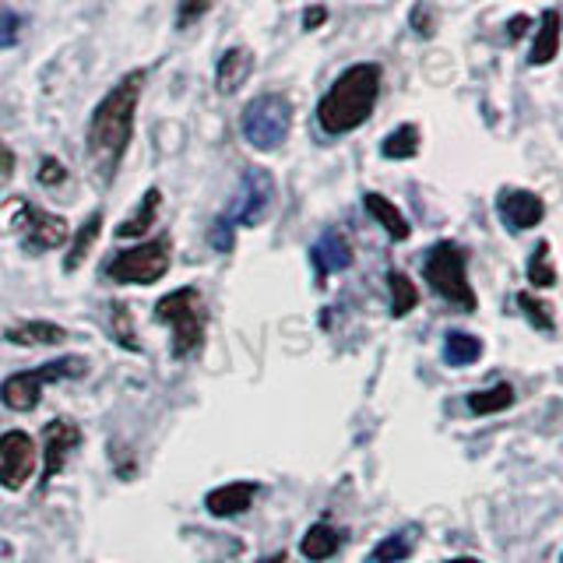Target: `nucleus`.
<instances>
[{
	"label": "nucleus",
	"instance_id": "f257e3e1",
	"mask_svg": "<svg viewBox=\"0 0 563 563\" xmlns=\"http://www.w3.org/2000/svg\"><path fill=\"white\" fill-rule=\"evenodd\" d=\"M145 70H131L123 75L110 92L102 96L96 106L92 120H88V134H85V148H88V163H92L96 176L102 184H110L123 155L131 148L134 137V113H137V99L145 92Z\"/></svg>",
	"mask_w": 563,
	"mask_h": 563
},
{
	"label": "nucleus",
	"instance_id": "f03ea898",
	"mask_svg": "<svg viewBox=\"0 0 563 563\" xmlns=\"http://www.w3.org/2000/svg\"><path fill=\"white\" fill-rule=\"evenodd\" d=\"M377 96H380V67L369 60L352 64L331 81V88L317 102V123H321L324 134L334 137L356 131L374 113Z\"/></svg>",
	"mask_w": 563,
	"mask_h": 563
},
{
	"label": "nucleus",
	"instance_id": "7ed1b4c3",
	"mask_svg": "<svg viewBox=\"0 0 563 563\" xmlns=\"http://www.w3.org/2000/svg\"><path fill=\"white\" fill-rule=\"evenodd\" d=\"M155 321L173 331V356L187 360L205 345V299L194 286L173 289L155 303Z\"/></svg>",
	"mask_w": 563,
	"mask_h": 563
},
{
	"label": "nucleus",
	"instance_id": "20e7f679",
	"mask_svg": "<svg viewBox=\"0 0 563 563\" xmlns=\"http://www.w3.org/2000/svg\"><path fill=\"white\" fill-rule=\"evenodd\" d=\"M422 275H427L430 289L440 299H448L451 307L465 310V313H472L475 307H479L475 303L472 282H468V257L457 243H451V240L433 243L427 261H422Z\"/></svg>",
	"mask_w": 563,
	"mask_h": 563
},
{
	"label": "nucleus",
	"instance_id": "39448f33",
	"mask_svg": "<svg viewBox=\"0 0 563 563\" xmlns=\"http://www.w3.org/2000/svg\"><path fill=\"white\" fill-rule=\"evenodd\" d=\"M243 137L251 141V148L257 152H275L286 145L289 128H292V106L282 92H264L254 96L251 102L243 106L240 117Z\"/></svg>",
	"mask_w": 563,
	"mask_h": 563
},
{
	"label": "nucleus",
	"instance_id": "423d86ee",
	"mask_svg": "<svg viewBox=\"0 0 563 563\" xmlns=\"http://www.w3.org/2000/svg\"><path fill=\"white\" fill-rule=\"evenodd\" d=\"M85 369H88V363L78 356H64V360H53L46 366L22 369V374H11L4 384H0V401H4L11 412H32L43 398V387L57 384V380L81 377Z\"/></svg>",
	"mask_w": 563,
	"mask_h": 563
},
{
	"label": "nucleus",
	"instance_id": "0eeeda50",
	"mask_svg": "<svg viewBox=\"0 0 563 563\" xmlns=\"http://www.w3.org/2000/svg\"><path fill=\"white\" fill-rule=\"evenodd\" d=\"M173 264V240L169 236H155L131 246V251L113 254V261L106 264V275L117 286H152L158 282Z\"/></svg>",
	"mask_w": 563,
	"mask_h": 563
},
{
	"label": "nucleus",
	"instance_id": "6e6552de",
	"mask_svg": "<svg viewBox=\"0 0 563 563\" xmlns=\"http://www.w3.org/2000/svg\"><path fill=\"white\" fill-rule=\"evenodd\" d=\"M8 211H11V229L22 236L25 254L57 251V246H64L70 240V225L60 216H53V211L35 208L29 198L8 201Z\"/></svg>",
	"mask_w": 563,
	"mask_h": 563
},
{
	"label": "nucleus",
	"instance_id": "1a4fd4ad",
	"mask_svg": "<svg viewBox=\"0 0 563 563\" xmlns=\"http://www.w3.org/2000/svg\"><path fill=\"white\" fill-rule=\"evenodd\" d=\"M272 201H275V180H272V173L251 166V169L243 173L240 194L233 198V205H229V211H225L222 219L233 225V229L236 225H261L264 219H268Z\"/></svg>",
	"mask_w": 563,
	"mask_h": 563
},
{
	"label": "nucleus",
	"instance_id": "9d476101",
	"mask_svg": "<svg viewBox=\"0 0 563 563\" xmlns=\"http://www.w3.org/2000/svg\"><path fill=\"white\" fill-rule=\"evenodd\" d=\"M35 475V440L25 430H8L0 437V486L18 493Z\"/></svg>",
	"mask_w": 563,
	"mask_h": 563
},
{
	"label": "nucleus",
	"instance_id": "9b49d317",
	"mask_svg": "<svg viewBox=\"0 0 563 563\" xmlns=\"http://www.w3.org/2000/svg\"><path fill=\"white\" fill-rule=\"evenodd\" d=\"M81 430L67 419H49L43 427V489L57 479L60 468L67 465V457L78 451Z\"/></svg>",
	"mask_w": 563,
	"mask_h": 563
},
{
	"label": "nucleus",
	"instance_id": "f8f14e48",
	"mask_svg": "<svg viewBox=\"0 0 563 563\" xmlns=\"http://www.w3.org/2000/svg\"><path fill=\"white\" fill-rule=\"evenodd\" d=\"M497 211H500V219L510 225V229H536L542 219H545V205L539 194L532 190H518V187H510V190H500V198H497Z\"/></svg>",
	"mask_w": 563,
	"mask_h": 563
},
{
	"label": "nucleus",
	"instance_id": "ddd939ff",
	"mask_svg": "<svg viewBox=\"0 0 563 563\" xmlns=\"http://www.w3.org/2000/svg\"><path fill=\"white\" fill-rule=\"evenodd\" d=\"M251 75H254V49H246V46L225 49L216 64V92L236 96L240 88L251 81Z\"/></svg>",
	"mask_w": 563,
	"mask_h": 563
},
{
	"label": "nucleus",
	"instance_id": "4468645a",
	"mask_svg": "<svg viewBox=\"0 0 563 563\" xmlns=\"http://www.w3.org/2000/svg\"><path fill=\"white\" fill-rule=\"evenodd\" d=\"M257 493H261V486L251 483V479H246V483H225V486L208 493L205 510H208V515H216V518H236L254 504Z\"/></svg>",
	"mask_w": 563,
	"mask_h": 563
},
{
	"label": "nucleus",
	"instance_id": "2eb2a0df",
	"mask_svg": "<svg viewBox=\"0 0 563 563\" xmlns=\"http://www.w3.org/2000/svg\"><path fill=\"white\" fill-rule=\"evenodd\" d=\"M310 261H313V268H317V275H321V278L339 275V272H345L349 264H352V246H349V240L339 233V229H328V233L313 243Z\"/></svg>",
	"mask_w": 563,
	"mask_h": 563
},
{
	"label": "nucleus",
	"instance_id": "dca6fc26",
	"mask_svg": "<svg viewBox=\"0 0 563 563\" xmlns=\"http://www.w3.org/2000/svg\"><path fill=\"white\" fill-rule=\"evenodd\" d=\"M560 35H563V18L556 8L542 11L539 18V29H536V40H532V53H528V64L532 67H545L556 60L560 53Z\"/></svg>",
	"mask_w": 563,
	"mask_h": 563
},
{
	"label": "nucleus",
	"instance_id": "f3484780",
	"mask_svg": "<svg viewBox=\"0 0 563 563\" xmlns=\"http://www.w3.org/2000/svg\"><path fill=\"white\" fill-rule=\"evenodd\" d=\"M4 339L22 349H43V345H64L67 331L53 321H18L4 331Z\"/></svg>",
	"mask_w": 563,
	"mask_h": 563
},
{
	"label": "nucleus",
	"instance_id": "a211bd4d",
	"mask_svg": "<svg viewBox=\"0 0 563 563\" xmlns=\"http://www.w3.org/2000/svg\"><path fill=\"white\" fill-rule=\"evenodd\" d=\"M363 205H366L369 216H374V222L384 225V233L391 236L395 243H405V240L412 236L409 219H405L401 211H398V205H395V201H387L384 194H374V190H369L366 198H363Z\"/></svg>",
	"mask_w": 563,
	"mask_h": 563
},
{
	"label": "nucleus",
	"instance_id": "6ab92c4d",
	"mask_svg": "<svg viewBox=\"0 0 563 563\" xmlns=\"http://www.w3.org/2000/svg\"><path fill=\"white\" fill-rule=\"evenodd\" d=\"M339 550H342V532H339V528H334L331 521H313V525L307 528L303 542H299V553H303L307 560H313V563H321V560L334 556Z\"/></svg>",
	"mask_w": 563,
	"mask_h": 563
},
{
	"label": "nucleus",
	"instance_id": "aec40b11",
	"mask_svg": "<svg viewBox=\"0 0 563 563\" xmlns=\"http://www.w3.org/2000/svg\"><path fill=\"white\" fill-rule=\"evenodd\" d=\"M158 205H163V190H158V187H148L134 216H131V219H123V222L117 225V236H120V240H137V236L152 233L155 216H158Z\"/></svg>",
	"mask_w": 563,
	"mask_h": 563
},
{
	"label": "nucleus",
	"instance_id": "412c9836",
	"mask_svg": "<svg viewBox=\"0 0 563 563\" xmlns=\"http://www.w3.org/2000/svg\"><path fill=\"white\" fill-rule=\"evenodd\" d=\"M99 233H102V211H92L85 222H81V229L75 233V240H70V246H67V254H64V272H78L81 264H85V257H88V251H92V243L99 240Z\"/></svg>",
	"mask_w": 563,
	"mask_h": 563
},
{
	"label": "nucleus",
	"instance_id": "4be33fe9",
	"mask_svg": "<svg viewBox=\"0 0 563 563\" xmlns=\"http://www.w3.org/2000/svg\"><path fill=\"white\" fill-rule=\"evenodd\" d=\"M416 539H419V528H401V532L377 542L374 553L366 556V563H401V560H409L412 550H416Z\"/></svg>",
	"mask_w": 563,
	"mask_h": 563
},
{
	"label": "nucleus",
	"instance_id": "5701e85b",
	"mask_svg": "<svg viewBox=\"0 0 563 563\" xmlns=\"http://www.w3.org/2000/svg\"><path fill=\"white\" fill-rule=\"evenodd\" d=\"M468 409L475 412V416H493V412H507L510 405H515V387H510L507 380H500V384H493V387H486V391H472L468 398Z\"/></svg>",
	"mask_w": 563,
	"mask_h": 563
},
{
	"label": "nucleus",
	"instance_id": "b1692460",
	"mask_svg": "<svg viewBox=\"0 0 563 563\" xmlns=\"http://www.w3.org/2000/svg\"><path fill=\"white\" fill-rule=\"evenodd\" d=\"M483 356V342L468 331H448L444 339V360L448 366H472Z\"/></svg>",
	"mask_w": 563,
	"mask_h": 563
},
{
	"label": "nucleus",
	"instance_id": "393cba45",
	"mask_svg": "<svg viewBox=\"0 0 563 563\" xmlns=\"http://www.w3.org/2000/svg\"><path fill=\"white\" fill-rule=\"evenodd\" d=\"M387 289H391V317H405L419 307V289L405 272H387Z\"/></svg>",
	"mask_w": 563,
	"mask_h": 563
},
{
	"label": "nucleus",
	"instance_id": "a878e982",
	"mask_svg": "<svg viewBox=\"0 0 563 563\" xmlns=\"http://www.w3.org/2000/svg\"><path fill=\"white\" fill-rule=\"evenodd\" d=\"M416 152H419V128L416 123H401V128H395L380 141L384 158H412Z\"/></svg>",
	"mask_w": 563,
	"mask_h": 563
},
{
	"label": "nucleus",
	"instance_id": "bb28decb",
	"mask_svg": "<svg viewBox=\"0 0 563 563\" xmlns=\"http://www.w3.org/2000/svg\"><path fill=\"white\" fill-rule=\"evenodd\" d=\"M528 282H532L536 289L556 286V268H553V261H550V243H545V240H539L536 254L528 257Z\"/></svg>",
	"mask_w": 563,
	"mask_h": 563
},
{
	"label": "nucleus",
	"instance_id": "cd10ccee",
	"mask_svg": "<svg viewBox=\"0 0 563 563\" xmlns=\"http://www.w3.org/2000/svg\"><path fill=\"white\" fill-rule=\"evenodd\" d=\"M110 331H113L117 345L134 349V352L141 349L137 331H134V317H131V307H128V303H113V307H110Z\"/></svg>",
	"mask_w": 563,
	"mask_h": 563
},
{
	"label": "nucleus",
	"instance_id": "c85d7f7f",
	"mask_svg": "<svg viewBox=\"0 0 563 563\" xmlns=\"http://www.w3.org/2000/svg\"><path fill=\"white\" fill-rule=\"evenodd\" d=\"M518 307H521V313L532 321L539 331H553V310L542 303V299H536L532 292H521L518 296Z\"/></svg>",
	"mask_w": 563,
	"mask_h": 563
},
{
	"label": "nucleus",
	"instance_id": "c756f323",
	"mask_svg": "<svg viewBox=\"0 0 563 563\" xmlns=\"http://www.w3.org/2000/svg\"><path fill=\"white\" fill-rule=\"evenodd\" d=\"M211 4H216V0H180V4H176V29L198 25L201 18L211 11Z\"/></svg>",
	"mask_w": 563,
	"mask_h": 563
},
{
	"label": "nucleus",
	"instance_id": "7c9ffc66",
	"mask_svg": "<svg viewBox=\"0 0 563 563\" xmlns=\"http://www.w3.org/2000/svg\"><path fill=\"white\" fill-rule=\"evenodd\" d=\"M18 32H22V18L11 8H0V49H11L18 43Z\"/></svg>",
	"mask_w": 563,
	"mask_h": 563
},
{
	"label": "nucleus",
	"instance_id": "2f4dec72",
	"mask_svg": "<svg viewBox=\"0 0 563 563\" xmlns=\"http://www.w3.org/2000/svg\"><path fill=\"white\" fill-rule=\"evenodd\" d=\"M64 176H67V169H64L60 158L46 155L43 163H40V184H43V187H57V184H64Z\"/></svg>",
	"mask_w": 563,
	"mask_h": 563
},
{
	"label": "nucleus",
	"instance_id": "473e14b6",
	"mask_svg": "<svg viewBox=\"0 0 563 563\" xmlns=\"http://www.w3.org/2000/svg\"><path fill=\"white\" fill-rule=\"evenodd\" d=\"M208 240H211V246H216V251H233V225H229L225 219H219L216 225H211Z\"/></svg>",
	"mask_w": 563,
	"mask_h": 563
},
{
	"label": "nucleus",
	"instance_id": "72a5a7b5",
	"mask_svg": "<svg viewBox=\"0 0 563 563\" xmlns=\"http://www.w3.org/2000/svg\"><path fill=\"white\" fill-rule=\"evenodd\" d=\"M412 29H416L419 35H427V40L437 32V22H433L430 4H416V11H412Z\"/></svg>",
	"mask_w": 563,
	"mask_h": 563
},
{
	"label": "nucleus",
	"instance_id": "f704fd0d",
	"mask_svg": "<svg viewBox=\"0 0 563 563\" xmlns=\"http://www.w3.org/2000/svg\"><path fill=\"white\" fill-rule=\"evenodd\" d=\"M528 29H532V18H528V14H515V18L507 22V40H510V43H518Z\"/></svg>",
	"mask_w": 563,
	"mask_h": 563
},
{
	"label": "nucleus",
	"instance_id": "c9c22d12",
	"mask_svg": "<svg viewBox=\"0 0 563 563\" xmlns=\"http://www.w3.org/2000/svg\"><path fill=\"white\" fill-rule=\"evenodd\" d=\"M328 22V11L324 8H307V14H303V29H317V25H324Z\"/></svg>",
	"mask_w": 563,
	"mask_h": 563
},
{
	"label": "nucleus",
	"instance_id": "e433bc0d",
	"mask_svg": "<svg viewBox=\"0 0 563 563\" xmlns=\"http://www.w3.org/2000/svg\"><path fill=\"white\" fill-rule=\"evenodd\" d=\"M11 166H14V155L4 141H0V176H11Z\"/></svg>",
	"mask_w": 563,
	"mask_h": 563
},
{
	"label": "nucleus",
	"instance_id": "4c0bfd02",
	"mask_svg": "<svg viewBox=\"0 0 563 563\" xmlns=\"http://www.w3.org/2000/svg\"><path fill=\"white\" fill-rule=\"evenodd\" d=\"M444 563H483V560H475V556H454V560H444Z\"/></svg>",
	"mask_w": 563,
	"mask_h": 563
},
{
	"label": "nucleus",
	"instance_id": "58836bf2",
	"mask_svg": "<svg viewBox=\"0 0 563 563\" xmlns=\"http://www.w3.org/2000/svg\"><path fill=\"white\" fill-rule=\"evenodd\" d=\"M264 563H286V553H275L272 560H264Z\"/></svg>",
	"mask_w": 563,
	"mask_h": 563
},
{
	"label": "nucleus",
	"instance_id": "ea45409f",
	"mask_svg": "<svg viewBox=\"0 0 563 563\" xmlns=\"http://www.w3.org/2000/svg\"><path fill=\"white\" fill-rule=\"evenodd\" d=\"M560 563H563V556H560Z\"/></svg>",
	"mask_w": 563,
	"mask_h": 563
}]
</instances>
